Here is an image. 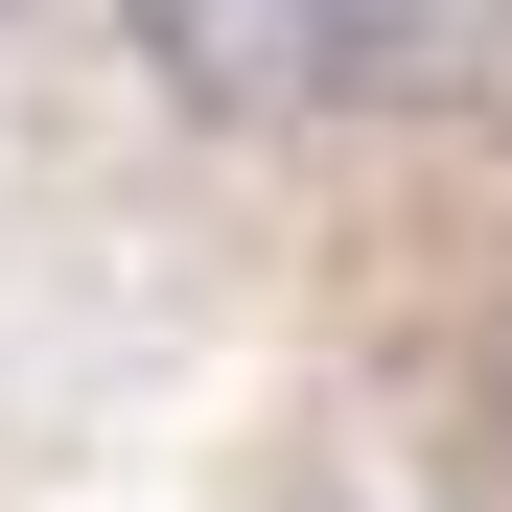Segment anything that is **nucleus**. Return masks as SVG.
Masks as SVG:
<instances>
[{
	"mask_svg": "<svg viewBox=\"0 0 512 512\" xmlns=\"http://www.w3.org/2000/svg\"><path fill=\"white\" fill-rule=\"evenodd\" d=\"M0 24H24V0H0Z\"/></svg>",
	"mask_w": 512,
	"mask_h": 512,
	"instance_id": "obj_2",
	"label": "nucleus"
},
{
	"mask_svg": "<svg viewBox=\"0 0 512 512\" xmlns=\"http://www.w3.org/2000/svg\"><path fill=\"white\" fill-rule=\"evenodd\" d=\"M117 47H140L210 140H303V117L373 94V0H117Z\"/></svg>",
	"mask_w": 512,
	"mask_h": 512,
	"instance_id": "obj_1",
	"label": "nucleus"
}]
</instances>
